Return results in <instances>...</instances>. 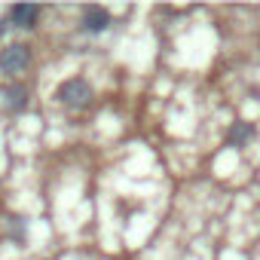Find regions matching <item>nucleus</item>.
Listing matches in <instances>:
<instances>
[{
	"label": "nucleus",
	"instance_id": "obj_1",
	"mask_svg": "<svg viewBox=\"0 0 260 260\" xmlns=\"http://www.w3.org/2000/svg\"><path fill=\"white\" fill-rule=\"evenodd\" d=\"M28 61H31V52L22 43H13V46H7L0 52V71L4 74H22L28 68Z\"/></svg>",
	"mask_w": 260,
	"mask_h": 260
},
{
	"label": "nucleus",
	"instance_id": "obj_2",
	"mask_svg": "<svg viewBox=\"0 0 260 260\" xmlns=\"http://www.w3.org/2000/svg\"><path fill=\"white\" fill-rule=\"evenodd\" d=\"M58 98H61L64 104H71V107H86L89 98H92V89H89L86 80H68V83H61V89H58Z\"/></svg>",
	"mask_w": 260,
	"mask_h": 260
},
{
	"label": "nucleus",
	"instance_id": "obj_3",
	"mask_svg": "<svg viewBox=\"0 0 260 260\" xmlns=\"http://www.w3.org/2000/svg\"><path fill=\"white\" fill-rule=\"evenodd\" d=\"M83 25H86L89 31H104V28L110 25V16H107L101 7H89L86 16H83Z\"/></svg>",
	"mask_w": 260,
	"mask_h": 260
},
{
	"label": "nucleus",
	"instance_id": "obj_4",
	"mask_svg": "<svg viewBox=\"0 0 260 260\" xmlns=\"http://www.w3.org/2000/svg\"><path fill=\"white\" fill-rule=\"evenodd\" d=\"M10 16H13V22H16L19 28H31L34 19L40 16V7H31V4H28V7H16Z\"/></svg>",
	"mask_w": 260,
	"mask_h": 260
},
{
	"label": "nucleus",
	"instance_id": "obj_5",
	"mask_svg": "<svg viewBox=\"0 0 260 260\" xmlns=\"http://www.w3.org/2000/svg\"><path fill=\"white\" fill-rule=\"evenodd\" d=\"M4 95H7V107H13V110H22V107H25V89L10 86Z\"/></svg>",
	"mask_w": 260,
	"mask_h": 260
},
{
	"label": "nucleus",
	"instance_id": "obj_6",
	"mask_svg": "<svg viewBox=\"0 0 260 260\" xmlns=\"http://www.w3.org/2000/svg\"><path fill=\"white\" fill-rule=\"evenodd\" d=\"M251 132H254V128H251L248 122H236V125L230 128V141H233V144H239V141L251 138Z\"/></svg>",
	"mask_w": 260,
	"mask_h": 260
}]
</instances>
